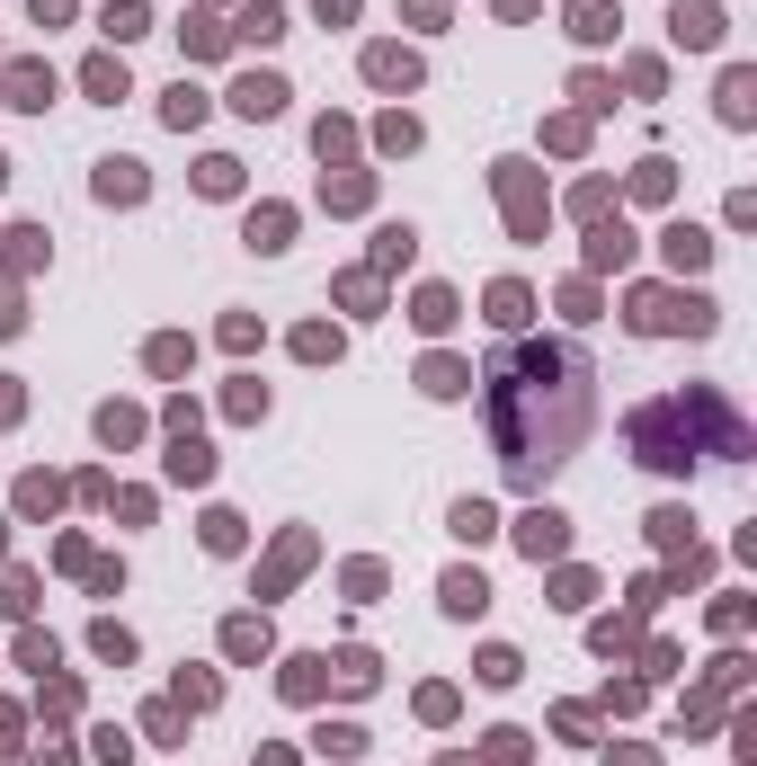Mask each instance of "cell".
<instances>
[{
  "instance_id": "cell-1",
  "label": "cell",
  "mask_w": 757,
  "mask_h": 766,
  "mask_svg": "<svg viewBox=\"0 0 757 766\" xmlns=\"http://www.w3.org/2000/svg\"><path fill=\"white\" fill-rule=\"evenodd\" d=\"M588 384H597L588 375V347H571V339L517 347V357L491 366V428H500L517 481H543L553 464H571V446L597 420V392Z\"/></svg>"
},
{
  "instance_id": "cell-2",
  "label": "cell",
  "mask_w": 757,
  "mask_h": 766,
  "mask_svg": "<svg viewBox=\"0 0 757 766\" xmlns=\"http://www.w3.org/2000/svg\"><path fill=\"white\" fill-rule=\"evenodd\" d=\"M633 321H642V330H713V304H704V295H642Z\"/></svg>"
},
{
  "instance_id": "cell-3",
  "label": "cell",
  "mask_w": 757,
  "mask_h": 766,
  "mask_svg": "<svg viewBox=\"0 0 757 766\" xmlns=\"http://www.w3.org/2000/svg\"><path fill=\"white\" fill-rule=\"evenodd\" d=\"M144 187H152L144 161H99V196H107V205H144Z\"/></svg>"
},
{
  "instance_id": "cell-4",
  "label": "cell",
  "mask_w": 757,
  "mask_h": 766,
  "mask_svg": "<svg viewBox=\"0 0 757 766\" xmlns=\"http://www.w3.org/2000/svg\"><path fill=\"white\" fill-rule=\"evenodd\" d=\"M366 81H375V90H410V81H420V62H410L401 45H375V54H366Z\"/></svg>"
},
{
  "instance_id": "cell-5",
  "label": "cell",
  "mask_w": 757,
  "mask_h": 766,
  "mask_svg": "<svg viewBox=\"0 0 757 766\" xmlns=\"http://www.w3.org/2000/svg\"><path fill=\"white\" fill-rule=\"evenodd\" d=\"M517 544H526V552H535V562H553V552H562V544H571V526H562V517H553V508H535V517H526V526H517Z\"/></svg>"
},
{
  "instance_id": "cell-6",
  "label": "cell",
  "mask_w": 757,
  "mask_h": 766,
  "mask_svg": "<svg viewBox=\"0 0 757 766\" xmlns=\"http://www.w3.org/2000/svg\"><path fill=\"white\" fill-rule=\"evenodd\" d=\"M232 107H241V116H277V107H286V81H277V72H250V81L232 90Z\"/></svg>"
},
{
  "instance_id": "cell-7",
  "label": "cell",
  "mask_w": 757,
  "mask_h": 766,
  "mask_svg": "<svg viewBox=\"0 0 757 766\" xmlns=\"http://www.w3.org/2000/svg\"><path fill=\"white\" fill-rule=\"evenodd\" d=\"M668 27H677V45H722V19L704 10V0H677V19H668Z\"/></svg>"
},
{
  "instance_id": "cell-8",
  "label": "cell",
  "mask_w": 757,
  "mask_h": 766,
  "mask_svg": "<svg viewBox=\"0 0 757 766\" xmlns=\"http://www.w3.org/2000/svg\"><path fill=\"white\" fill-rule=\"evenodd\" d=\"M491 606V580L481 571H446V615H481Z\"/></svg>"
},
{
  "instance_id": "cell-9",
  "label": "cell",
  "mask_w": 757,
  "mask_h": 766,
  "mask_svg": "<svg viewBox=\"0 0 757 766\" xmlns=\"http://www.w3.org/2000/svg\"><path fill=\"white\" fill-rule=\"evenodd\" d=\"M286 232H295L286 205H250V250H286Z\"/></svg>"
},
{
  "instance_id": "cell-10",
  "label": "cell",
  "mask_w": 757,
  "mask_h": 766,
  "mask_svg": "<svg viewBox=\"0 0 757 766\" xmlns=\"http://www.w3.org/2000/svg\"><path fill=\"white\" fill-rule=\"evenodd\" d=\"M10 99H19V107H54V72H45V62H19V72H10Z\"/></svg>"
},
{
  "instance_id": "cell-11",
  "label": "cell",
  "mask_w": 757,
  "mask_h": 766,
  "mask_svg": "<svg viewBox=\"0 0 757 766\" xmlns=\"http://www.w3.org/2000/svg\"><path fill=\"white\" fill-rule=\"evenodd\" d=\"M99 27H107L116 45H134V36L152 27V10H144V0H107V19H99Z\"/></svg>"
},
{
  "instance_id": "cell-12",
  "label": "cell",
  "mask_w": 757,
  "mask_h": 766,
  "mask_svg": "<svg viewBox=\"0 0 757 766\" xmlns=\"http://www.w3.org/2000/svg\"><path fill=\"white\" fill-rule=\"evenodd\" d=\"M223 651H232V660H259V651H267V624H259V615H232V624H223Z\"/></svg>"
},
{
  "instance_id": "cell-13",
  "label": "cell",
  "mask_w": 757,
  "mask_h": 766,
  "mask_svg": "<svg viewBox=\"0 0 757 766\" xmlns=\"http://www.w3.org/2000/svg\"><path fill=\"white\" fill-rule=\"evenodd\" d=\"M624 259H633V232H624V224H606V232L588 241V267H624Z\"/></svg>"
},
{
  "instance_id": "cell-14",
  "label": "cell",
  "mask_w": 757,
  "mask_h": 766,
  "mask_svg": "<svg viewBox=\"0 0 757 766\" xmlns=\"http://www.w3.org/2000/svg\"><path fill=\"white\" fill-rule=\"evenodd\" d=\"M668 259H677V267H704V259H713V241H704L696 224H668Z\"/></svg>"
},
{
  "instance_id": "cell-15",
  "label": "cell",
  "mask_w": 757,
  "mask_h": 766,
  "mask_svg": "<svg viewBox=\"0 0 757 766\" xmlns=\"http://www.w3.org/2000/svg\"><path fill=\"white\" fill-rule=\"evenodd\" d=\"M81 81H90V99H107V107H116V99H125V62H116V54H99Z\"/></svg>"
},
{
  "instance_id": "cell-16",
  "label": "cell",
  "mask_w": 757,
  "mask_h": 766,
  "mask_svg": "<svg viewBox=\"0 0 757 766\" xmlns=\"http://www.w3.org/2000/svg\"><path fill=\"white\" fill-rule=\"evenodd\" d=\"M571 36H580V45L615 36V10H606V0H580V10H571Z\"/></svg>"
},
{
  "instance_id": "cell-17",
  "label": "cell",
  "mask_w": 757,
  "mask_h": 766,
  "mask_svg": "<svg viewBox=\"0 0 757 766\" xmlns=\"http://www.w3.org/2000/svg\"><path fill=\"white\" fill-rule=\"evenodd\" d=\"M205 472H215V455H205L196 437H179V446H170V481H205Z\"/></svg>"
},
{
  "instance_id": "cell-18",
  "label": "cell",
  "mask_w": 757,
  "mask_h": 766,
  "mask_svg": "<svg viewBox=\"0 0 757 766\" xmlns=\"http://www.w3.org/2000/svg\"><path fill=\"white\" fill-rule=\"evenodd\" d=\"M410 241H420L410 224H383V232H375V267H410Z\"/></svg>"
},
{
  "instance_id": "cell-19",
  "label": "cell",
  "mask_w": 757,
  "mask_h": 766,
  "mask_svg": "<svg viewBox=\"0 0 757 766\" xmlns=\"http://www.w3.org/2000/svg\"><path fill=\"white\" fill-rule=\"evenodd\" d=\"M99 437H107V446H134V437H144V420H134L125 401H107V410H99Z\"/></svg>"
},
{
  "instance_id": "cell-20",
  "label": "cell",
  "mask_w": 757,
  "mask_h": 766,
  "mask_svg": "<svg viewBox=\"0 0 757 766\" xmlns=\"http://www.w3.org/2000/svg\"><path fill=\"white\" fill-rule=\"evenodd\" d=\"M455 535H463V544H481V535H500V517L481 508V500H455Z\"/></svg>"
},
{
  "instance_id": "cell-21",
  "label": "cell",
  "mask_w": 757,
  "mask_h": 766,
  "mask_svg": "<svg viewBox=\"0 0 757 766\" xmlns=\"http://www.w3.org/2000/svg\"><path fill=\"white\" fill-rule=\"evenodd\" d=\"M196 187H205V196H232V187H241V161H223V152H215V161L196 170Z\"/></svg>"
},
{
  "instance_id": "cell-22",
  "label": "cell",
  "mask_w": 757,
  "mask_h": 766,
  "mask_svg": "<svg viewBox=\"0 0 757 766\" xmlns=\"http://www.w3.org/2000/svg\"><path fill=\"white\" fill-rule=\"evenodd\" d=\"M205 552H241V517H232V508L205 517Z\"/></svg>"
},
{
  "instance_id": "cell-23",
  "label": "cell",
  "mask_w": 757,
  "mask_h": 766,
  "mask_svg": "<svg viewBox=\"0 0 757 766\" xmlns=\"http://www.w3.org/2000/svg\"><path fill=\"white\" fill-rule=\"evenodd\" d=\"M330 668H339V686H348V695H366V686H375V660H366V651H339Z\"/></svg>"
},
{
  "instance_id": "cell-24",
  "label": "cell",
  "mask_w": 757,
  "mask_h": 766,
  "mask_svg": "<svg viewBox=\"0 0 757 766\" xmlns=\"http://www.w3.org/2000/svg\"><path fill=\"white\" fill-rule=\"evenodd\" d=\"M748 90H757L748 72H722V116H731V125H748Z\"/></svg>"
},
{
  "instance_id": "cell-25",
  "label": "cell",
  "mask_w": 757,
  "mask_h": 766,
  "mask_svg": "<svg viewBox=\"0 0 757 766\" xmlns=\"http://www.w3.org/2000/svg\"><path fill=\"white\" fill-rule=\"evenodd\" d=\"M161 116H170V125H196V116H205V90H187V81H179V90L161 99Z\"/></svg>"
},
{
  "instance_id": "cell-26",
  "label": "cell",
  "mask_w": 757,
  "mask_h": 766,
  "mask_svg": "<svg viewBox=\"0 0 757 766\" xmlns=\"http://www.w3.org/2000/svg\"><path fill=\"white\" fill-rule=\"evenodd\" d=\"M491 321L517 330V321H526V286H491Z\"/></svg>"
},
{
  "instance_id": "cell-27",
  "label": "cell",
  "mask_w": 757,
  "mask_h": 766,
  "mask_svg": "<svg viewBox=\"0 0 757 766\" xmlns=\"http://www.w3.org/2000/svg\"><path fill=\"white\" fill-rule=\"evenodd\" d=\"M321 748H330V757H357L366 731H357V722H321Z\"/></svg>"
},
{
  "instance_id": "cell-28",
  "label": "cell",
  "mask_w": 757,
  "mask_h": 766,
  "mask_svg": "<svg viewBox=\"0 0 757 766\" xmlns=\"http://www.w3.org/2000/svg\"><path fill=\"white\" fill-rule=\"evenodd\" d=\"M446 321H455V295L428 286V295H420V330H446Z\"/></svg>"
},
{
  "instance_id": "cell-29",
  "label": "cell",
  "mask_w": 757,
  "mask_h": 766,
  "mask_svg": "<svg viewBox=\"0 0 757 766\" xmlns=\"http://www.w3.org/2000/svg\"><path fill=\"white\" fill-rule=\"evenodd\" d=\"M420 384L446 401V392H463V366H455V357H428V375H420Z\"/></svg>"
},
{
  "instance_id": "cell-30",
  "label": "cell",
  "mask_w": 757,
  "mask_h": 766,
  "mask_svg": "<svg viewBox=\"0 0 757 766\" xmlns=\"http://www.w3.org/2000/svg\"><path fill=\"white\" fill-rule=\"evenodd\" d=\"M241 36H250V45H277V36H286V19H277V10H250V19H241Z\"/></svg>"
},
{
  "instance_id": "cell-31",
  "label": "cell",
  "mask_w": 757,
  "mask_h": 766,
  "mask_svg": "<svg viewBox=\"0 0 757 766\" xmlns=\"http://www.w3.org/2000/svg\"><path fill=\"white\" fill-rule=\"evenodd\" d=\"M0 606L27 615V606H36V580H27V571H10V580H0Z\"/></svg>"
},
{
  "instance_id": "cell-32",
  "label": "cell",
  "mask_w": 757,
  "mask_h": 766,
  "mask_svg": "<svg viewBox=\"0 0 757 766\" xmlns=\"http://www.w3.org/2000/svg\"><path fill=\"white\" fill-rule=\"evenodd\" d=\"M90 642H99V660H134V633H125V624H99Z\"/></svg>"
},
{
  "instance_id": "cell-33",
  "label": "cell",
  "mask_w": 757,
  "mask_h": 766,
  "mask_svg": "<svg viewBox=\"0 0 757 766\" xmlns=\"http://www.w3.org/2000/svg\"><path fill=\"white\" fill-rule=\"evenodd\" d=\"M286 695H321V660H286Z\"/></svg>"
},
{
  "instance_id": "cell-34",
  "label": "cell",
  "mask_w": 757,
  "mask_h": 766,
  "mask_svg": "<svg viewBox=\"0 0 757 766\" xmlns=\"http://www.w3.org/2000/svg\"><path fill=\"white\" fill-rule=\"evenodd\" d=\"M215 695H223V686L205 677V668H187V677H179V705H215Z\"/></svg>"
},
{
  "instance_id": "cell-35",
  "label": "cell",
  "mask_w": 757,
  "mask_h": 766,
  "mask_svg": "<svg viewBox=\"0 0 757 766\" xmlns=\"http://www.w3.org/2000/svg\"><path fill=\"white\" fill-rule=\"evenodd\" d=\"M187 366V339H152V375H179Z\"/></svg>"
},
{
  "instance_id": "cell-36",
  "label": "cell",
  "mask_w": 757,
  "mask_h": 766,
  "mask_svg": "<svg viewBox=\"0 0 757 766\" xmlns=\"http://www.w3.org/2000/svg\"><path fill=\"white\" fill-rule=\"evenodd\" d=\"M517 677V651H481V686H508Z\"/></svg>"
},
{
  "instance_id": "cell-37",
  "label": "cell",
  "mask_w": 757,
  "mask_h": 766,
  "mask_svg": "<svg viewBox=\"0 0 757 766\" xmlns=\"http://www.w3.org/2000/svg\"><path fill=\"white\" fill-rule=\"evenodd\" d=\"M144 731H152V740L170 748V740H179V705H152V713H144Z\"/></svg>"
},
{
  "instance_id": "cell-38",
  "label": "cell",
  "mask_w": 757,
  "mask_h": 766,
  "mask_svg": "<svg viewBox=\"0 0 757 766\" xmlns=\"http://www.w3.org/2000/svg\"><path fill=\"white\" fill-rule=\"evenodd\" d=\"M526 757V731H491V766H517Z\"/></svg>"
},
{
  "instance_id": "cell-39",
  "label": "cell",
  "mask_w": 757,
  "mask_h": 766,
  "mask_svg": "<svg viewBox=\"0 0 757 766\" xmlns=\"http://www.w3.org/2000/svg\"><path fill=\"white\" fill-rule=\"evenodd\" d=\"M36 10V27H54V19H72V0H27Z\"/></svg>"
},
{
  "instance_id": "cell-40",
  "label": "cell",
  "mask_w": 757,
  "mask_h": 766,
  "mask_svg": "<svg viewBox=\"0 0 757 766\" xmlns=\"http://www.w3.org/2000/svg\"><path fill=\"white\" fill-rule=\"evenodd\" d=\"M312 10H321V19H357V0H312Z\"/></svg>"
},
{
  "instance_id": "cell-41",
  "label": "cell",
  "mask_w": 757,
  "mask_h": 766,
  "mask_svg": "<svg viewBox=\"0 0 757 766\" xmlns=\"http://www.w3.org/2000/svg\"><path fill=\"white\" fill-rule=\"evenodd\" d=\"M19 330V295H0V339H10Z\"/></svg>"
},
{
  "instance_id": "cell-42",
  "label": "cell",
  "mask_w": 757,
  "mask_h": 766,
  "mask_svg": "<svg viewBox=\"0 0 757 766\" xmlns=\"http://www.w3.org/2000/svg\"><path fill=\"white\" fill-rule=\"evenodd\" d=\"M615 766H659V757H651V748H624V757H615Z\"/></svg>"
},
{
  "instance_id": "cell-43",
  "label": "cell",
  "mask_w": 757,
  "mask_h": 766,
  "mask_svg": "<svg viewBox=\"0 0 757 766\" xmlns=\"http://www.w3.org/2000/svg\"><path fill=\"white\" fill-rule=\"evenodd\" d=\"M0 420H19V392H10V384H0Z\"/></svg>"
},
{
  "instance_id": "cell-44",
  "label": "cell",
  "mask_w": 757,
  "mask_h": 766,
  "mask_svg": "<svg viewBox=\"0 0 757 766\" xmlns=\"http://www.w3.org/2000/svg\"><path fill=\"white\" fill-rule=\"evenodd\" d=\"M0 179H10V170H0Z\"/></svg>"
}]
</instances>
